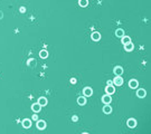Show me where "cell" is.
<instances>
[{"instance_id": "1", "label": "cell", "mask_w": 151, "mask_h": 134, "mask_svg": "<svg viewBox=\"0 0 151 134\" xmlns=\"http://www.w3.org/2000/svg\"><path fill=\"white\" fill-rule=\"evenodd\" d=\"M112 83L114 84V85L121 86L123 84V78L121 77V76H115V77H114V79L112 81Z\"/></svg>"}, {"instance_id": "2", "label": "cell", "mask_w": 151, "mask_h": 134, "mask_svg": "<svg viewBox=\"0 0 151 134\" xmlns=\"http://www.w3.org/2000/svg\"><path fill=\"white\" fill-rule=\"evenodd\" d=\"M126 125H128L130 128H134L137 126V121H135V118H129L128 121H126Z\"/></svg>"}, {"instance_id": "3", "label": "cell", "mask_w": 151, "mask_h": 134, "mask_svg": "<svg viewBox=\"0 0 151 134\" xmlns=\"http://www.w3.org/2000/svg\"><path fill=\"white\" fill-rule=\"evenodd\" d=\"M38 130H45L46 128V122L45 121H38L37 120V124H36Z\"/></svg>"}, {"instance_id": "4", "label": "cell", "mask_w": 151, "mask_h": 134, "mask_svg": "<svg viewBox=\"0 0 151 134\" xmlns=\"http://www.w3.org/2000/svg\"><path fill=\"white\" fill-rule=\"evenodd\" d=\"M91 38H92V40H94V41H99V40L101 39L100 33H97V31H94V33H92V35H91Z\"/></svg>"}, {"instance_id": "5", "label": "cell", "mask_w": 151, "mask_h": 134, "mask_svg": "<svg viewBox=\"0 0 151 134\" xmlns=\"http://www.w3.org/2000/svg\"><path fill=\"white\" fill-rule=\"evenodd\" d=\"M114 74H115V76H121L123 74V68L121 67V66H116L115 68H114Z\"/></svg>"}, {"instance_id": "6", "label": "cell", "mask_w": 151, "mask_h": 134, "mask_svg": "<svg viewBox=\"0 0 151 134\" xmlns=\"http://www.w3.org/2000/svg\"><path fill=\"white\" fill-rule=\"evenodd\" d=\"M36 65H37V60L35 58H29L27 60V66L28 67H35Z\"/></svg>"}, {"instance_id": "7", "label": "cell", "mask_w": 151, "mask_h": 134, "mask_svg": "<svg viewBox=\"0 0 151 134\" xmlns=\"http://www.w3.org/2000/svg\"><path fill=\"white\" fill-rule=\"evenodd\" d=\"M145 95H147V92H145V89H143V88L138 89V92H137V96L140 98L145 97Z\"/></svg>"}, {"instance_id": "8", "label": "cell", "mask_w": 151, "mask_h": 134, "mask_svg": "<svg viewBox=\"0 0 151 134\" xmlns=\"http://www.w3.org/2000/svg\"><path fill=\"white\" fill-rule=\"evenodd\" d=\"M105 92H106V94L111 95V94H113V93L115 92V88H114V86L113 85H107L105 87Z\"/></svg>"}, {"instance_id": "9", "label": "cell", "mask_w": 151, "mask_h": 134, "mask_svg": "<svg viewBox=\"0 0 151 134\" xmlns=\"http://www.w3.org/2000/svg\"><path fill=\"white\" fill-rule=\"evenodd\" d=\"M83 94H84V96H92L93 91H92L91 87H85V88L83 89Z\"/></svg>"}, {"instance_id": "10", "label": "cell", "mask_w": 151, "mask_h": 134, "mask_svg": "<svg viewBox=\"0 0 151 134\" xmlns=\"http://www.w3.org/2000/svg\"><path fill=\"white\" fill-rule=\"evenodd\" d=\"M102 102L103 103H105V104H110L111 102H112V98H111V95H104L102 97Z\"/></svg>"}, {"instance_id": "11", "label": "cell", "mask_w": 151, "mask_h": 134, "mask_svg": "<svg viewBox=\"0 0 151 134\" xmlns=\"http://www.w3.org/2000/svg\"><path fill=\"white\" fill-rule=\"evenodd\" d=\"M37 103H38L40 106H46L48 102H47V98H46V97H39V98H38V102H37Z\"/></svg>"}, {"instance_id": "12", "label": "cell", "mask_w": 151, "mask_h": 134, "mask_svg": "<svg viewBox=\"0 0 151 134\" xmlns=\"http://www.w3.org/2000/svg\"><path fill=\"white\" fill-rule=\"evenodd\" d=\"M23 126L25 128H29L30 126H31V121H30V120H28V118H25V120H23Z\"/></svg>"}, {"instance_id": "13", "label": "cell", "mask_w": 151, "mask_h": 134, "mask_svg": "<svg viewBox=\"0 0 151 134\" xmlns=\"http://www.w3.org/2000/svg\"><path fill=\"white\" fill-rule=\"evenodd\" d=\"M39 57L43 59L47 58V57H48V52H47L46 49H42V50L39 52Z\"/></svg>"}, {"instance_id": "14", "label": "cell", "mask_w": 151, "mask_h": 134, "mask_svg": "<svg viewBox=\"0 0 151 134\" xmlns=\"http://www.w3.org/2000/svg\"><path fill=\"white\" fill-rule=\"evenodd\" d=\"M40 108H42V106L38 104V103H35V104L31 105V110L34 112H36V113H38V112H40Z\"/></svg>"}, {"instance_id": "15", "label": "cell", "mask_w": 151, "mask_h": 134, "mask_svg": "<svg viewBox=\"0 0 151 134\" xmlns=\"http://www.w3.org/2000/svg\"><path fill=\"white\" fill-rule=\"evenodd\" d=\"M133 48H134V45H133L131 41L124 45V49H126V52H131V50H133Z\"/></svg>"}, {"instance_id": "16", "label": "cell", "mask_w": 151, "mask_h": 134, "mask_svg": "<svg viewBox=\"0 0 151 134\" xmlns=\"http://www.w3.org/2000/svg\"><path fill=\"white\" fill-rule=\"evenodd\" d=\"M138 81H135V79H131L130 82H129V86L131 87V88H137L138 87Z\"/></svg>"}, {"instance_id": "17", "label": "cell", "mask_w": 151, "mask_h": 134, "mask_svg": "<svg viewBox=\"0 0 151 134\" xmlns=\"http://www.w3.org/2000/svg\"><path fill=\"white\" fill-rule=\"evenodd\" d=\"M77 104L78 105H85L86 104V98L84 97V96H80V97L77 98Z\"/></svg>"}, {"instance_id": "18", "label": "cell", "mask_w": 151, "mask_h": 134, "mask_svg": "<svg viewBox=\"0 0 151 134\" xmlns=\"http://www.w3.org/2000/svg\"><path fill=\"white\" fill-rule=\"evenodd\" d=\"M103 112H104L105 114H110V113L112 112V107H111L109 104H105L104 107H103Z\"/></svg>"}, {"instance_id": "19", "label": "cell", "mask_w": 151, "mask_h": 134, "mask_svg": "<svg viewBox=\"0 0 151 134\" xmlns=\"http://www.w3.org/2000/svg\"><path fill=\"white\" fill-rule=\"evenodd\" d=\"M122 38V44L123 45H126V44H128V43H130L131 41V38L129 36H123V37H121Z\"/></svg>"}, {"instance_id": "20", "label": "cell", "mask_w": 151, "mask_h": 134, "mask_svg": "<svg viewBox=\"0 0 151 134\" xmlns=\"http://www.w3.org/2000/svg\"><path fill=\"white\" fill-rule=\"evenodd\" d=\"M115 35H116V37H123L124 36V30L123 29H116Z\"/></svg>"}, {"instance_id": "21", "label": "cell", "mask_w": 151, "mask_h": 134, "mask_svg": "<svg viewBox=\"0 0 151 134\" xmlns=\"http://www.w3.org/2000/svg\"><path fill=\"white\" fill-rule=\"evenodd\" d=\"M78 3L81 7H86L88 5V0H78Z\"/></svg>"}, {"instance_id": "22", "label": "cell", "mask_w": 151, "mask_h": 134, "mask_svg": "<svg viewBox=\"0 0 151 134\" xmlns=\"http://www.w3.org/2000/svg\"><path fill=\"white\" fill-rule=\"evenodd\" d=\"M72 121H73V122H77V121H78V116H77V115H73V116H72Z\"/></svg>"}, {"instance_id": "23", "label": "cell", "mask_w": 151, "mask_h": 134, "mask_svg": "<svg viewBox=\"0 0 151 134\" xmlns=\"http://www.w3.org/2000/svg\"><path fill=\"white\" fill-rule=\"evenodd\" d=\"M19 11H20V12H25V11H26V8H25V7H20Z\"/></svg>"}, {"instance_id": "24", "label": "cell", "mask_w": 151, "mask_h": 134, "mask_svg": "<svg viewBox=\"0 0 151 134\" xmlns=\"http://www.w3.org/2000/svg\"><path fill=\"white\" fill-rule=\"evenodd\" d=\"M32 120H34V121H37V120H38V117H37V114H34L32 115Z\"/></svg>"}, {"instance_id": "25", "label": "cell", "mask_w": 151, "mask_h": 134, "mask_svg": "<svg viewBox=\"0 0 151 134\" xmlns=\"http://www.w3.org/2000/svg\"><path fill=\"white\" fill-rule=\"evenodd\" d=\"M71 83H72V84H75V83H76V78H74V77L71 78Z\"/></svg>"}, {"instance_id": "26", "label": "cell", "mask_w": 151, "mask_h": 134, "mask_svg": "<svg viewBox=\"0 0 151 134\" xmlns=\"http://www.w3.org/2000/svg\"><path fill=\"white\" fill-rule=\"evenodd\" d=\"M2 18H3V12L0 10V19H2Z\"/></svg>"}, {"instance_id": "27", "label": "cell", "mask_w": 151, "mask_h": 134, "mask_svg": "<svg viewBox=\"0 0 151 134\" xmlns=\"http://www.w3.org/2000/svg\"><path fill=\"white\" fill-rule=\"evenodd\" d=\"M106 84H107V85H112V81H107V82H106Z\"/></svg>"}]
</instances>
